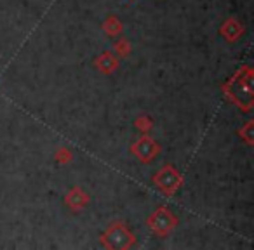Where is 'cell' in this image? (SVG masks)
Masks as SVG:
<instances>
[{"label":"cell","mask_w":254,"mask_h":250,"mask_svg":"<svg viewBox=\"0 0 254 250\" xmlns=\"http://www.w3.org/2000/svg\"><path fill=\"white\" fill-rule=\"evenodd\" d=\"M153 183L155 186H159L166 195H173L174 191L180 188L181 184V176L178 174V170L171 165H166L153 176Z\"/></svg>","instance_id":"4"},{"label":"cell","mask_w":254,"mask_h":250,"mask_svg":"<svg viewBox=\"0 0 254 250\" xmlns=\"http://www.w3.org/2000/svg\"><path fill=\"white\" fill-rule=\"evenodd\" d=\"M64 203L71 208V210H80L85 205L89 203V195L85 193L80 188H73V190L68 191V195L64 197Z\"/></svg>","instance_id":"6"},{"label":"cell","mask_w":254,"mask_h":250,"mask_svg":"<svg viewBox=\"0 0 254 250\" xmlns=\"http://www.w3.org/2000/svg\"><path fill=\"white\" fill-rule=\"evenodd\" d=\"M103 30H105L106 35L110 37H115V35H120L122 33V23L115 18V16H108L103 23Z\"/></svg>","instance_id":"9"},{"label":"cell","mask_w":254,"mask_h":250,"mask_svg":"<svg viewBox=\"0 0 254 250\" xmlns=\"http://www.w3.org/2000/svg\"><path fill=\"white\" fill-rule=\"evenodd\" d=\"M244 33V26L240 25L237 19H233V18H230V19H226L225 23H223V26H221V35L225 37L228 42H235L237 39H239L240 35Z\"/></svg>","instance_id":"8"},{"label":"cell","mask_w":254,"mask_h":250,"mask_svg":"<svg viewBox=\"0 0 254 250\" xmlns=\"http://www.w3.org/2000/svg\"><path fill=\"white\" fill-rule=\"evenodd\" d=\"M146 224L152 229L155 235L159 236H167L174 228L178 226V219L169 208L159 207L157 210H153L146 219Z\"/></svg>","instance_id":"3"},{"label":"cell","mask_w":254,"mask_h":250,"mask_svg":"<svg viewBox=\"0 0 254 250\" xmlns=\"http://www.w3.org/2000/svg\"><path fill=\"white\" fill-rule=\"evenodd\" d=\"M225 92H228L235 104L244 109H249L253 104V73L249 68L242 71L239 70V73L225 85Z\"/></svg>","instance_id":"1"},{"label":"cell","mask_w":254,"mask_h":250,"mask_svg":"<svg viewBox=\"0 0 254 250\" xmlns=\"http://www.w3.org/2000/svg\"><path fill=\"white\" fill-rule=\"evenodd\" d=\"M136 127L141 132H148L150 129H152V120H150L148 116H139V118L136 120Z\"/></svg>","instance_id":"11"},{"label":"cell","mask_w":254,"mask_h":250,"mask_svg":"<svg viewBox=\"0 0 254 250\" xmlns=\"http://www.w3.org/2000/svg\"><path fill=\"white\" fill-rule=\"evenodd\" d=\"M56 160H58V162H61V163L70 162V160H71V151L68 148H60L56 151Z\"/></svg>","instance_id":"13"},{"label":"cell","mask_w":254,"mask_h":250,"mask_svg":"<svg viewBox=\"0 0 254 250\" xmlns=\"http://www.w3.org/2000/svg\"><path fill=\"white\" fill-rule=\"evenodd\" d=\"M94 66L98 68L101 73H113V71L119 68V59L113 52H103L101 56L96 57Z\"/></svg>","instance_id":"7"},{"label":"cell","mask_w":254,"mask_h":250,"mask_svg":"<svg viewBox=\"0 0 254 250\" xmlns=\"http://www.w3.org/2000/svg\"><path fill=\"white\" fill-rule=\"evenodd\" d=\"M253 131H254V122H253V120H249V122H247L244 127H240V131H239V136L247 143V145H253V139H254Z\"/></svg>","instance_id":"10"},{"label":"cell","mask_w":254,"mask_h":250,"mask_svg":"<svg viewBox=\"0 0 254 250\" xmlns=\"http://www.w3.org/2000/svg\"><path fill=\"white\" fill-rule=\"evenodd\" d=\"M131 151L134 153L136 158L141 160L143 163H148L159 155L160 146H159V143L153 138H150V136H141V138L131 146Z\"/></svg>","instance_id":"5"},{"label":"cell","mask_w":254,"mask_h":250,"mask_svg":"<svg viewBox=\"0 0 254 250\" xmlns=\"http://www.w3.org/2000/svg\"><path fill=\"white\" fill-rule=\"evenodd\" d=\"M101 242L108 249H129L136 243V236L132 235L122 222H113L101 236Z\"/></svg>","instance_id":"2"},{"label":"cell","mask_w":254,"mask_h":250,"mask_svg":"<svg viewBox=\"0 0 254 250\" xmlns=\"http://www.w3.org/2000/svg\"><path fill=\"white\" fill-rule=\"evenodd\" d=\"M115 52L119 54V56H127V54L131 52V46H129V42L127 40H120V42L115 44Z\"/></svg>","instance_id":"12"}]
</instances>
